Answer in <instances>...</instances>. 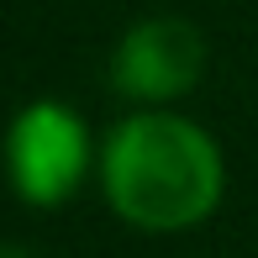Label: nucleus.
<instances>
[{
	"label": "nucleus",
	"mask_w": 258,
	"mask_h": 258,
	"mask_svg": "<svg viewBox=\"0 0 258 258\" xmlns=\"http://www.w3.org/2000/svg\"><path fill=\"white\" fill-rule=\"evenodd\" d=\"M105 206L137 232H190L221 206L227 163L216 137L179 111H132L100 148Z\"/></svg>",
	"instance_id": "obj_1"
},
{
	"label": "nucleus",
	"mask_w": 258,
	"mask_h": 258,
	"mask_svg": "<svg viewBox=\"0 0 258 258\" xmlns=\"http://www.w3.org/2000/svg\"><path fill=\"white\" fill-rule=\"evenodd\" d=\"M90 169V132L63 100H32L6 132V174L27 206L53 211L79 190Z\"/></svg>",
	"instance_id": "obj_2"
},
{
	"label": "nucleus",
	"mask_w": 258,
	"mask_h": 258,
	"mask_svg": "<svg viewBox=\"0 0 258 258\" xmlns=\"http://www.w3.org/2000/svg\"><path fill=\"white\" fill-rule=\"evenodd\" d=\"M206 74V37L184 16H148L121 32L111 53V85L137 105H169Z\"/></svg>",
	"instance_id": "obj_3"
}]
</instances>
